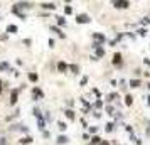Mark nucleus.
Listing matches in <instances>:
<instances>
[{
	"mask_svg": "<svg viewBox=\"0 0 150 145\" xmlns=\"http://www.w3.org/2000/svg\"><path fill=\"white\" fill-rule=\"evenodd\" d=\"M20 91H22L20 88H14V89L10 91V101H8V103H10L12 106H14V105H17V101H19V95H20Z\"/></svg>",
	"mask_w": 150,
	"mask_h": 145,
	"instance_id": "obj_1",
	"label": "nucleus"
},
{
	"mask_svg": "<svg viewBox=\"0 0 150 145\" xmlns=\"http://www.w3.org/2000/svg\"><path fill=\"white\" fill-rule=\"evenodd\" d=\"M76 22L78 24H89L91 22V17L88 14H78L76 15Z\"/></svg>",
	"mask_w": 150,
	"mask_h": 145,
	"instance_id": "obj_2",
	"label": "nucleus"
},
{
	"mask_svg": "<svg viewBox=\"0 0 150 145\" xmlns=\"http://www.w3.org/2000/svg\"><path fill=\"white\" fill-rule=\"evenodd\" d=\"M113 66L115 68H121L123 66V56L120 52H115L113 54Z\"/></svg>",
	"mask_w": 150,
	"mask_h": 145,
	"instance_id": "obj_3",
	"label": "nucleus"
},
{
	"mask_svg": "<svg viewBox=\"0 0 150 145\" xmlns=\"http://www.w3.org/2000/svg\"><path fill=\"white\" fill-rule=\"evenodd\" d=\"M40 98H44V91H42L39 86H34V88H32V100L37 101V100H40Z\"/></svg>",
	"mask_w": 150,
	"mask_h": 145,
	"instance_id": "obj_4",
	"label": "nucleus"
},
{
	"mask_svg": "<svg viewBox=\"0 0 150 145\" xmlns=\"http://www.w3.org/2000/svg\"><path fill=\"white\" fill-rule=\"evenodd\" d=\"M113 7L115 8H128L130 7V0H116V2H113Z\"/></svg>",
	"mask_w": 150,
	"mask_h": 145,
	"instance_id": "obj_5",
	"label": "nucleus"
},
{
	"mask_svg": "<svg viewBox=\"0 0 150 145\" xmlns=\"http://www.w3.org/2000/svg\"><path fill=\"white\" fill-rule=\"evenodd\" d=\"M93 40H95L96 44L103 46V44L106 42V36H103V34H100V32H93Z\"/></svg>",
	"mask_w": 150,
	"mask_h": 145,
	"instance_id": "obj_6",
	"label": "nucleus"
},
{
	"mask_svg": "<svg viewBox=\"0 0 150 145\" xmlns=\"http://www.w3.org/2000/svg\"><path fill=\"white\" fill-rule=\"evenodd\" d=\"M15 7H17L19 10H20V8H27V10H29V8L34 7V3H32V2H25V0H22V2H17Z\"/></svg>",
	"mask_w": 150,
	"mask_h": 145,
	"instance_id": "obj_7",
	"label": "nucleus"
},
{
	"mask_svg": "<svg viewBox=\"0 0 150 145\" xmlns=\"http://www.w3.org/2000/svg\"><path fill=\"white\" fill-rule=\"evenodd\" d=\"M57 71L63 72V74L68 72V71H69V64H66L64 61H59V63H57Z\"/></svg>",
	"mask_w": 150,
	"mask_h": 145,
	"instance_id": "obj_8",
	"label": "nucleus"
},
{
	"mask_svg": "<svg viewBox=\"0 0 150 145\" xmlns=\"http://www.w3.org/2000/svg\"><path fill=\"white\" fill-rule=\"evenodd\" d=\"M116 100H120V93H108L106 95V103H113V101H116Z\"/></svg>",
	"mask_w": 150,
	"mask_h": 145,
	"instance_id": "obj_9",
	"label": "nucleus"
},
{
	"mask_svg": "<svg viewBox=\"0 0 150 145\" xmlns=\"http://www.w3.org/2000/svg\"><path fill=\"white\" fill-rule=\"evenodd\" d=\"M64 116H66L68 120L74 121V120H76V113H74V110H73V108H68V110H64Z\"/></svg>",
	"mask_w": 150,
	"mask_h": 145,
	"instance_id": "obj_10",
	"label": "nucleus"
},
{
	"mask_svg": "<svg viewBox=\"0 0 150 145\" xmlns=\"http://www.w3.org/2000/svg\"><path fill=\"white\" fill-rule=\"evenodd\" d=\"M140 86H142V81H140L138 78H135V79H130V81H128V88H133V89H135V88H140Z\"/></svg>",
	"mask_w": 150,
	"mask_h": 145,
	"instance_id": "obj_11",
	"label": "nucleus"
},
{
	"mask_svg": "<svg viewBox=\"0 0 150 145\" xmlns=\"http://www.w3.org/2000/svg\"><path fill=\"white\" fill-rule=\"evenodd\" d=\"M32 142H34V138H32L31 135H27V137H22V138L19 140V144H20V145H31Z\"/></svg>",
	"mask_w": 150,
	"mask_h": 145,
	"instance_id": "obj_12",
	"label": "nucleus"
},
{
	"mask_svg": "<svg viewBox=\"0 0 150 145\" xmlns=\"http://www.w3.org/2000/svg\"><path fill=\"white\" fill-rule=\"evenodd\" d=\"M51 31H52L54 34H57V36L61 37V39H66V34H64V32H63V31H61L57 25H52V27H51Z\"/></svg>",
	"mask_w": 150,
	"mask_h": 145,
	"instance_id": "obj_13",
	"label": "nucleus"
},
{
	"mask_svg": "<svg viewBox=\"0 0 150 145\" xmlns=\"http://www.w3.org/2000/svg\"><path fill=\"white\" fill-rule=\"evenodd\" d=\"M56 142H57V145H66L69 142V137H68V135H59Z\"/></svg>",
	"mask_w": 150,
	"mask_h": 145,
	"instance_id": "obj_14",
	"label": "nucleus"
},
{
	"mask_svg": "<svg viewBox=\"0 0 150 145\" xmlns=\"http://www.w3.org/2000/svg\"><path fill=\"white\" fill-rule=\"evenodd\" d=\"M40 8H46V10H56V5L51 3V2H44V3H40Z\"/></svg>",
	"mask_w": 150,
	"mask_h": 145,
	"instance_id": "obj_15",
	"label": "nucleus"
},
{
	"mask_svg": "<svg viewBox=\"0 0 150 145\" xmlns=\"http://www.w3.org/2000/svg\"><path fill=\"white\" fill-rule=\"evenodd\" d=\"M17 31H19V27L15 24H8L7 25V34H17Z\"/></svg>",
	"mask_w": 150,
	"mask_h": 145,
	"instance_id": "obj_16",
	"label": "nucleus"
},
{
	"mask_svg": "<svg viewBox=\"0 0 150 145\" xmlns=\"http://www.w3.org/2000/svg\"><path fill=\"white\" fill-rule=\"evenodd\" d=\"M69 71L73 72V74H79L81 66H79V64H69Z\"/></svg>",
	"mask_w": 150,
	"mask_h": 145,
	"instance_id": "obj_17",
	"label": "nucleus"
},
{
	"mask_svg": "<svg viewBox=\"0 0 150 145\" xmlns=\"http://www.w3.org/2000/svg\"><path fill=\"white\" fill-rule=\"evenodd\" d=\"M89 144H93V145H101V137H98V135H91Z\"/></svg>",
	"mask_w": 150,
	"mask_h": 145,
	"instance_id": "obj_18",
	"label": "nucleus"
},
{
	"mask_svg": "<svg viewBox=\"0 0 150 145\" xmlns=\"http://www.w3.org/2000/svg\"><path fill=\"white\" fill-rule=\"evenodd\" d=\"M56 22H57V25H59V27H64V25H68L66 19H64V17H61V15H59V17H56Z\"/></svg>",
	"mask_w": 150,
	"mask_h": 145,
	"instance_id": "obj_19",
	"label": "nucleus"
},
{
	"mask_svg": "<svg viewBox=\"0 0 150 145\" xmlns=\"http://www.w3.org/2000/svg\"><path fill=\"white\" fill-rule=\"evenodd\" d=\"M29 81H31V83H37L39 81V74L37 72H29Z\"/></svg>",
	"mask_w": 150,
	"mask_h": 145,
	"instance_id": "obj_20",
	"label": "nucleus"
},
{
	"mask_svg": "<svg viewBox=\"0 0 150 145\" xmlns=\"http://www.w3.org/2000/svg\"><path fill=\"white\" fill-rule=\"evenodd\" d=\"M95 51H96V57H103V56H105V49H103L101 46L95 47Z\"/></svg>",
	"mask_w": 150,
	"mask_h": 145,
	"instance_id": "obj_21",
	"label": "nucleus"
},
{
	"mask_svg": "<svg viewBox=\"0 0 150 145\" xmlns=\"http://www.w3.org/2000/svg\"><path fill=\"white\" fill-rule=\"evenodd\" d=\"M125 105L126 106H132L133 105V96L132 95H125Z\"/></svg>",
	"mask_w": 150,
	"mask_h": 145,
	"instance_id": "obj_22",
	"label": "nucleus"
},
{
	"mask_svg": "<svg viewBox=\"0 0 150 145\" xmlns=\"http://www.w3.org/2000/svg\"><path fill=\"white\" fill-rule=\"evenodd\" d=\"M105 130H106L108 133H111V132H115V121H110V123H106Z\"/></svg>",
	"mask_w": 150,
	"mask_h": 145,
	"instance_id": "obj_23",
	"label": "nucleus"
},
{
	"mask_svg": "<svg viewBox=\"0 0 150 145\" xmlns=\"http://www.w3.org/2000/svg\"><path fill=\"white\" fill-rule=\"evenodd\" d=\"M93 108H95V110H101V108H103V101H101V100L98 98V100H96V101L93 103Z\"/></svg>",
	"mask_w": 150,
	"mask_h": 145,
	"instance_id": "obj_24",
	"label": "nucleus"
},
{
	"mask_svg": "<svg viewBox=\"0 0 150 145\" xmlns=\"http://www.w3.org/2000/svg\"><path fill=\"white\" fill-rule=\"evenodd\" d=\"M105 110H106V113H108V115H115V106H113L111 103H108V105L105 106Z\"/></svg>",
	"mask_w": 150,
	"mask_h": 145,
	"instance_id": "obj_25",
	"label": "nucleus"
},
{
	"mask_svg": "<svg viewBox=\"0 0 150 145\" xmlns=\"http://www.w3.org/2000/svg\"><path fill=\"white\" fill-rule=\"evenodd\" d=\"M32 113H34V116H36V118H42V111H40L37 106H34V108H32Z\"/></svg>",
	"mask_w": 150,
	"mask_h": 145,
	"instance_id": "obj_26",
	"label": "nucleus"
},
{
	"mask_svg": "<svg viewBox=\"0 0 150 145\" xmlns=\"http://www.w3.org/2000/svg\"><path fill=\"white\" fill-rule=\"evenodd\" d=\"M10 69H12V68H10L7 63H0V71H8L10 72Z\"/></svg>",
	"mask_w": 150,
	"mask_h": 145,
	"instance_id": "obj_27",
	"label": "nucleus"
},
{
	"mask_svg": "<svg viewBox=\"0 0 150 145\" xmlns=\"http://www.w3.org/2000/svg\"><path fill=\"white\" fill-rule=\"evenodd\" d=\"M57 128H59V130H61V132H64V130H66V128H68V125H66V123H64V121H57Z\"/></svg>",
	"mask_w": 150,
	"mask_h": 145,
	"instance_id": "obj_28",
	"label": "nucleus"
},
{
	"mask_svg": "<svg viewBox=\"0 0 150 145\" xmlns=\"http://www.w3.org/2000/svg\"><path fill=\"white\" fill-rule=\"evenodd\" d=\"M64 14H66V15H71V14H73V7H71V5H66V7H64Z\"/></svg>",
	"mask_w": 150,
	"mask_h": 145,
	"instance_id": "obj_29",
	"label": "nucleus"
},
{
	"mask_svg": "<svg viewBox=\"0 0 150 145\" xmlns=\"http://www.w3.org/2000/svg\"><path fill=\"white\" fill-rule=\"evenodd\" d=\"M120 88H121L123 91H126L128 86H126V81H125V79H120Z\"/></svg>",
	"mask_w": 150,
	"mask_h": 145,
	"instance_id": "obj_30",
	"label": "nucleus"
},
{
	"mask_svg": "<svg viewBox=\"0 0 150 145\" xmlns=\"http://www.w3.org/2000/svg\"><path fill=\"white\" fill-rule=\"evenodd\" d=\"M79 84H81V86H86V84H88V76H83L81 81H79Z\"/></svg>",
	"mask_w": 150,
	"mask_h": 145,
	"instance_id": "obj_31",
	"label": "nucleus"
},
{
	"mask_svg": "<svg viewBox=\"0 0 150 145\" xmlns=\"http://www.w3.org/2000/svg\"><path fill=\"white\" fill-rule=\"evenodd\" d=\"M37 125L40 130H44V118H37Z\"/></svg>",
	"mask_w": 150,
	"mask_h": 145,
	"instance_id": "obj_32",
	"label": "nucleus"
},
{
	"mask_svg": "<svg viewBox=\"0 0 150 145\" xmlns=\"http://www.w3.org/2000/svg\"><path fill=\"white\" fill-rule=\"evenodd\" d=\"M0 145H8V138L7 137H2L0 138Z\"/></svg>",
	"mask_w": 150,
	"mask_h": 145,
	"instance_id": "obj_33",
	"label": "nucleus"
},
{
	"mask_svg": "<svg viewBox=\"0 0 150 145\" xmlns=\"http://www.w3.org/2000/svg\"><path fill=\"white\" fill-rule=\"evenodd\" d=\"M22 42H24V46H27V47H29V46L32 44V39H24Z\"/></svg>",
	"mask_w": 150,
	"mask_h": 145,
	"instance_id": "obj_34",
	"label": "nucleus"
},
{
	"mask_svg": "<svg viewBox=\"0 0 150 145\" xmlns=\"http://www.w3.org/2000/svg\"><path fill=\"white\" fill-rule=\"evenodd\" d=\"M96 132H98V127H89V133L91 135H95Z\"/></svg>",
	"mask_w": 150,
	"mask_h": 145,
	"instance_id": "obj_35",
	"label": "nucleus"
},
{
	"mask_svg": "<svg viewBox=\"0 0 150 145\" xmlns=\"http://www.w3.org/2000/svg\"><path fill=\"white\" fill-rule=\"evenodd\" d=\"M147 32H149L147 29H138V34H140L142 37H143V36H147Z\"/></svg>",
	"mask_w": 150,
	"mask_h": 145,
	"instance_id": "obj_36",
	"label": "nucleus"
},
{
	"mask_svg": "<svg viewBox=\"0 0 150 145\" xmlns=\"http://www.w3.org/2000/svg\"><path fill=\"white\" fill-rule=\"evenodd\" d=\"M93 116H95V118H101V113H100L98 110H95V111H93Z\"/></svg>",
	"mask_w": 150,
	"mask_h": 145,
	"instance_id": "obj_37",
	"label": "nucleus"
},
{
	"mask_svg": "<svg viewBox=\"0 0 150 145\" xmlns=\"http://www.w3.org/2000/svg\"><path fill=\"white\" fill-rule=\"evenodd\" d=\"M54 46H56V40L51 37V39H49V47H54Z\"/></svg>",
	"mask_w": 150,
	"mask_h": 145,
	"instance_id": "obj_38",
	"label": "nucleus"
},
{
	"mask_svg": "<svg viewBox=\"0 0 150 145\" xmlns=\"http://www.w3.org/2000/svg\"><path fill=\"white\" fill-rule=\"evenodd\" d=\"M93 93H95V95H96V96H98V98H100V96H101V93H100V89H98V88H93Z\"/></svg>",
	"mask_w": 150,
	"mask_h": 145,
	"instance_id": "obj_39",
	"label": "nucleus"
},
{
	"mask_svg": "<svg viewBox=\"0 0 150 145\" xmlns=\"http://www.w3.org/2000/svg\"><path fill=\"white\" fill-rule=\"evenodd\" d=\"M66 105H68L69 108H73V106H74V101H73V100H68V101H66Z\"/></svg>",
	"mask_w": 150,
	"mask_h": 145,
	"instance_id": "obj_40",
	"label": "nucleus"
},
{
	"mask_svg": "<svg viewBox=\"0 0 150 145\" xmlns=\"http://www.w3.org/2000/svg\"><path fill=\"white\" fill-rule=\"evenodd\" d=\"M125 130H126V132H128V133H133V128H132V127H130V125H125Z\"/></svg>",
	"mask_w": 150,
	"mask_h": 145,
	"instance_id": "obj_41",
	"label": "nucleus"
},
{
	"mask_svg": "<svg viewBox=\"0 0 150 145\" xmlns=\"http://www.w3.org/2000/svg\"><path fill=\"white\" fill-rule=\"evenodd\" d=\"M42 137H44V138H49V137H51V133H49L47 130H44V132H42Z\"/></svg>",
	"mask_w": 150,
	"mask_h": 145,
	"instance_id": "obj_42",
	"label": "nucleus"
},
{
	"mask_svg": "<svg viewBox=\"0 0 150 145\" xmlns=\"http://www.w3.org/2000/svg\"><path fill=\"white\" fill-rule=\"evenodd\" d=\"M83 140H91V137H89V133H83Z\"/></svg>",
	"mask_w": 150,
	"mask_h": 145,
	"instance_id": "obj_43",
	"label": "nucleus"
},
{
	"mask_svg": "<svg viewBox=\"0 0 150 145\" xmlns=\"http://www.w3.org/2000/svg\"><path fill=\"white\" fill-rule=\"evenodd\" d=\"M7 39H8V34H2L0 36V40H7Z\"/></svg>",
	"mask_w": 150,
	"mask_h": 145,
	"instance_id": "obj_44",
	"label": "nucleus"
},
{
	"mask_svg": "<svg viewBox=\"0 0 150 145\" xmlns=\"http://www.w3.org/2000/svg\"><path fill=\"white\" fill-rule=\"evenodd\" d=\"M3 88H5V86H3V81H2V79H0V95H2V93H3Z\"/></svg>",
	"mask_w": 150,
	"mask_h": 145,
	"instance_id": "obj_45",
	"label": "nucleus"
},
{
	"mask_svg": "<svg viewBox=\"0 0 150 145\" xmlns=\"http://www.w3.org/2000/svg\"><path fill=\"white\" fill-rule=\"evenodd\" d=\"M15 63H17V66H22V64H24V61H22V59H17Z\"/></svg>",
	"mask_w": 150,
	"mask_h": 145,
	"instance_id": "obj_46",
	"label": "nucleus"
},
{
	"mask_svg": "<svg viewBox=\"0 0 150 145\" xmlns=\"http://www.w3.org/2000/svg\"><path fill=\"white\" fill-rule=\"evenodd\" d=\"M46 120H47V121H51V115H49V111H46Z\"/></svg>",
	"mask_w": 150,
	"mask_h": 145,
	"instance_id": "obj_47",
	"label": "nucleus"
},
{
	"mask_svg": "<svg viewBox=\"0 0 150 145\" xmlns=\"http://www.w3.org/2000/svg\"><path fill=\"white\" fill-rule=\"evenodd\" d=\"M81 123H83V127H84V128L88 127V123H86V120H84V118H81Z\"/></svg>",
	"mask_w": 150,
	"mask_h": 145,
	"instance_id": "obj_48",
	"label": "nucleus"
},
{
	"mask_svg": "<svg viewBox=\"0 0 150 145\" xmlns=\"http://www.w3.org/2000/svg\"><path fill=\"white\" fill-rule=\"evenodd\" d=\"M143 64H147V66H150V59H143Z\"/></svg>",
	"mask_w": 150,
	"mask_h": 145,
	"instance_id": "obj_49",
	"label": "nucleus"
},
{
	"mask_svg": "<svg viewBox=\"0 0 150 145\" xmlns=\"http://www.w3.org/2000/svg\"><path fill=\"white\" fill-rule=\"evenodd\" d=\"M101 145H110V142H106V140H101Z\"/></svg>",
	"mask_w": 150,
	"mask_h": 145,
	"instance_id": "obj_50",
	"label": "nucleus"
},
{
	"mask_svg": "<svg viewBox=\"0 0 150 145\" xmlns=\"http://www.w3.org/2000/svg\"><path fill=\"white\" fill-rule=\"evenodd\" d=\"M145 86H147V89H149V91H150V83H147V84H145Z\"/></svg>",
	"mask_w": 150,
	"mask_h": 145,
	"instance_id": "obj_51",
	"label": "nucleus"
},
{
	"mask_svg": "<svg viewBox=\"0 0 150 145\" xmlns=\"http://www.w3.org/2000/svg\"><path fill=\"white\" fill-rule=\"evenodd\" d=\"M147 105H149V106H150V95H149V101H147Z\"/></svg>",
	"mask_w": 150,
	"mask_h": 145,
	"instance_id": "obj_52",
	"label": "nucleus"
},
{
	"mask_svg": "<svg viewBox=\"0 0 150 145\" xmlns=\"http://www.w3.org/2000/svg\"><path fill=\"white\" fill-rule=\"evenodd\" d=\"M64 2H71V0H64Z\"/></svg>",
	"mask_w": 150,
	"mask_h": 145,
	"instance_id": "obj_53",
	"label": "nucleus"
},
{
	"mask_svg": "<svg viewBox=\"0 0 150 145\" xmlns=\"http://www.w3.org/2000/svg\"><path fill=\"white\" fill-rule=\"evenodd\" d=\"M0 22H2V17H0Z\"/></svg>",
	"mask_w": 150,
	"mask_h": 145,
	"instance_id": "obj_54",
	"label": "nucleus"
},
{
	"mask_svg": "<svg viewBox=\"0 0 150 145\" xmlns=\"http://www.w3.org/2000/svg\"><path fill=\"white\" fill-rule=\"evenodd\" d=\"M113 2H116V0H113Z\"/></svg>",
	"mask_w": 150,
	"mask_h": 145,
	"instance_id": "obj_55",
	"label": "nucleus"
}]
</instances>
